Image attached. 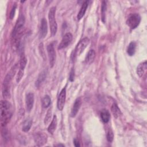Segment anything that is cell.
<instances>
[{
    "mask_svg": "<svg viewBox=\"0 0 147 147\" xmlns=\"http://www.w3.org/2000/svg\"><path fill=\"white\" fill-rule=\"evenodd\" d=\"M48 32V26H47V20L43 18L41 21L40 24V38H44L45 37V36L47 34Z\"/></svg>",
    "mask_w": 147,
    "mask_h": 147,
    "instance_id": "12",
    "label": "cell"
},
{
    "mask_svg": "<svg viewBox=\"0 0 147 147\" xmlns=\"http://www.w3.org/2000/svg\"><path fill=\"white\" fill-rule=\"evenodd\" d=\"M147 68V63L146 61H145L144 62L138 64L137 68V74L138 75L139 77H142L145 73V71Z\"/></svg>",
    "mask_w": 147,
    "mask_h": 147,
    "instance_id": "14",
    "label": "cell"
},
{
    "mask_svg": "<svg viewBox=\"0 0 147 147\" xmlns=\"http://www.w3.org/2000/svg\"><path fill=\"white\" fill-rule=\"evenodd\" d=\"M45 78H46V72L45 71H42L40 74V75L38 76V78L37 79V80L36 82V87H38L40 84L45 80Z\"/></svg>",
    "mask_w": 147,
    "mask_h": 147,
    "instance_id": "22",
    "label": "cell"
},
{
    "mask_svg": "<svg viewBox=\"0 0 147 147\" xmlns=\"http://www.w3.org/2000/svg\"><path fill=\"white\" fill-rule=\"evenodd\" d=\"M57 125V117L56 115H54L53 117V119L48 127V131L51 134H53L54 131L56 129Z\"/></svg>",
    "mask_w": 147,
    "mask_h": 147,
    "instance_id": "15",
    "label": "cell"
},
{
    "mask_svg": "<svg viewBox=\"0 0 147 147\" xmlns=\"http://www.w3.org/2000/svg\"><path fill=\"white\" fill-rule=\"evenodd\" d=\"M25 17L23 15H21L18 19L17 20L16 24L15 25V26L14 27L13 32H12V37L14 38L15 41V44H18V36H20V33L22 31V29L23 28V26L25 24Z\"/></svg>",
    "mask_w": 147,
    "mask_h": 147,
    "instance_id": "2",
    "label": "cell"
},
{
    "mask_svg": "<svg viewBox=\"0 0 147 147\" xmlns=\"http://www.w3.org/2000/svg\"><path fill=\"white\" fill-rule=\"evenodd\" d=\"M95 57V52L94 49H91L87 53L86 58H85V62L87 64H91L93 62L94 59Z\"/></svg>",
    "mask_w": 147,
    "mask_h": 147,
    "instance_id": "17",
    "label": "cell"
},
{
    "mask_svg": "<svg viewBox=\"0 0 147 147\" xmlns=\"http://www.w3.org/2000/svg\"><path fill=\"white\" fill-rule=\"evenodd\" d=\"M74 145H75V146H76V147L80 146L79 142V141H78V140H76V139H75V140H74Z\"/></svg>",
    "mask_w": 147,
    "mask_h": 147,
    "instance_id": "32",
    "label": "cell"
},
{
    "mask_svg": "<svg viewBox=\"0 0 147 147\" xmlns=\"http://www.w3.org/2000/svg\"><path fill=\"white\" fill-rule=\"evenodd\" d=\"M32 121L31 119L29 118V119H26L23 123L22 130L25 132L28 131L30 130V129L32 126Z\"/></svg>",
    "mask_w": 147,
    "mask_h": 147,
    "instance_id": "20",
    "label": "cell"
},
{
    "mask_svg": "<svg viewBox=\"0 0 147 147\" xmlns=\"http://www.w3.org/2000/svg\"><path fill=\"white\" fill-rule=\"evenodd\" d=\"M2 95L4 98L7 99L10 98V90L9 86L3 85L2 88Z\"/></svg>",
    "mask_w": 147,
    "mask_h": 147,
    "instance_id": "24",
    "label": "cell"
},
{
    "mask_svg": "<svg viewBox=\"0 0 147 147\" xmlns=\"http://www.w3.org/2000/svg\"><path fill=\"white\" fill-rule=\"evenodd\" d=\"M100 118L102 121L104 122V123H107L109 120H110V114L109 111L107 110V109H102L100 111Z\"/></svg>",
    "mask_w": 147,
    "mask_h": 147,
    "instance_id": "16",
    "label": "cell"
},
{
    "mask_svg": "<svg viewBox=\"0 0 147 147\" xmlns=\"http://www.w3.org/2000/svg\"><path fill=\"white\" fill-rule=\"evenodd\" d=\"M65 98H66V88L64 87L61 90L57 98V107L60 111L63 110L64 107Z\"/></svg>",
    "mask_w": 147,
    "mask_h": 147,
    "instance_id": "7",
    "label": "cell"
},
{
    "mask_svg": "<svg viewBox=\"0 0 147 147\" xmlns=\"http://www.w3.org/2000/svg\"><path fill=\"white\" fill-rule=\"evenodd\" d=\"M81 105H82V99H81V98L79 97L76 98V100H75L73 106L71 109V111L70 113V115L71 117H75L77 113H78L81 107Z\"/></svg>",
    "mask_w": 147,
    "mask_h": 147,
    "instance_id": "10",
    "label": "cell"
},
{
    "mask_svg": "<svg viewBox=\"0 0 147 147\" xmlns=\"http://www.w3.org/2000/svg\"><path fill=\"white\" fill-rule=\"evenodd\" d=\"M51 98L49 95H45L42 100V106L44 108H47L51 104Z\"/></svg>",
    "mask_w": 147,
    "mask_h": 147,
    "instance_id": "23",
    "label": "cell"
},
{
    "mask_svg": "<svg viewBox=\"0 0 147 147\" xmlns=\"http://www.w3.org/2000/svg\"><path fill=\"white\" fill-rule=\"evenodd\" d=\"M89 42L90 40L87 37H84L81 40L75 47L74 52V57H75L76 56H79L86 48L87 45L89 44Z\"/></svg>",
    "mask_w": 147,
    "mask_h": 147,
    "instance_id": "4",
    "label": "cell"
},
{
    "mask_svg": "<svg viewBox=\"0 0 147 147\" xmlns=\"http://www.w3.org/2000/svg\"><path fill=\"white\" fill-rule=\"evenodd\" d=\"M47 52L49 58V65L52 68L55 64L56 60V52L53 44H49L47 46Z\"/></svg>",
    "mask_w": 147,
    "mask_h": 147,
    "instance_id": "6",
    "label": "cell"
},
{
    "mask_svg": "<svg viewBox=\"0 0 147 147\" xmlns=\"http://www.w3.org/2000/svg\"><path fill=\"white\" fill-rule=\"evenodd\" d=\"M12 115V105L7 100L1 102V124L5 127Z\"/></svg>",
    "mask_w": 147,
    "mask_h": 147,
    "instance_id": "1",
    "label": "cell"
},
{
    "mask_svg": "<svg viewBox=\"0 0 147 147\" xmlns=\"http://www.w3.org/2000/svg\"><path fill=\"white\" fill-rule=\"evenodd\" d=\"M111 112L115 118H118L121 114V110L116 103H113L111 107Z\"/></svg>",
    "mask_w": 147,
    "mask_h": 147,
    "instance_id": "18",
    "label": "cell"
},
{
    "mask_svg": "<svg viewBox=\"0 0 147 147\" xmlns=\"http://www.w3.org/2000/svg\"><path fill=\"white\" fill-rule=\"evenodd\" d=\"M141 22V17L137 13L131 14L126 21V24L131 29L136 28Z\"/></svg>",
    "mask_w": 147,
    "mask_h": 147,
    "instance_id": "5",
    "label": "cell"
},
{
    "mask_svg": "<svg viewBox=\"0 0 147 147\" xmlns=\"http://www.w3.org/2000/svg\"><path fill=\"white\" fill-rule=\"evenodd\" d=\"M16 8H17V4L15 3L14 4V5L13 6V7H12V8L11 9L10 13L9 14V18H10V19L12 20L13 18V17H14L16 10Z\"/></svg>",
    "mask_w": 147,
    "mask_h": 147,
    "instance_id": "27",
    "label": "cell"
},
{
    "mask_svg": "<svg viewBox=\"0 0 147 147\" xmlns=\"http://www.w3.org/2000/svg\"><path fill=\"white\" fill-rule=\"evenodd\" d=\"M56 146H64V145L61 144H57V145H56Z\"/></svg>",
    "mask_w": 147,
    "mask_h": 147,
    "instance_id": "33",
    "label": "cell"
},
{
    "mask_svg": "<svg viewBox=\"0 0 147 147\" xmlns=\"http://www.w3.org/2000/svg\"><path fill=\"white\" fill-rule=\"evenodd\" d=\"M23 75H24V70L20 69L18 72H17V75L16 76V82L17 83H19L20 82Z\"/></svg>",
    "mask_w": 147,
    "mask_h": 147,
    "instance_id": "28",
    "label": "cell"
},
{
    "mask_svg": "<svg viewBox=\"0 0 147 147\" xmlns=\"http://www.w3.org/2000/svg\"><path fill=\"white\" fill-rule=\"evenodd\" d=\"M69 79L71 82H72L74 81V69H72L71 72H70V74H69Z\"/></svg>",
    "mask_w": 147,
    "mask_h": 147,
    "instance_id": "30",
    "label": "cell"
},
{
    "mask_svg": "<svg viewBox=\"0 0 147 147\" xmlns=\"http://www.w3.org/2000/svg\"><path fill=\"white\" fill-rule=\"evenodd\" d=\"M106 2L105 1H103L102 2V5H101V17H102V20L103 22H105V13L106 11Z\"/></svg>",
    "mask_w": 147,
    "mask_h": 147,
    "instance_id": "25",
    "label": "cell"
},
{
    "mask_svg": "<svg viewBox=\"0 0 147 147\" xmlns=\"http://www.w3.org/2000/svg\"><path fill=\"white\" fill-rule=\"evenodd\" d=\"M88 5V1H85L83 3V4L81 6V8H80L78 15H77L78 20H81L83 18V17L84 16L85 13L86 11V10L87 9Z\"/></svg>",
    "mask_w": 147,
    "mask_h": 147,
    "instance_id": "13",
    "label": "cell"
},
{
    "mask_svg": "<svg viewBox=\"0 0 147 147\" xmlns=\"http://www.w3.org/2000/svg\"><path fill=\"white\" fill-rule=\"evenodd\" d=\"M34 140L37 146H43L45 143H47V136L42 132H37L34 135Z\"/></svg>",
    "mask_w": 147,
    "mask_h": 147,
    "instance_id": "8",
    "label": "cell"
},
{
    "mask_svg": "<svg viewBox=\"0 0 147 147\" xmlns=\"http://www.w3.org/2000/svg\"><path fill=\"white\" fill-rule=\"evenodd\" d=\"M106 137H107V140L109 142H111L113 141V138H114V134H113V131H112L111 130H109L107 131Z\"/></svg>",
    "mask_w": 147,
    "mask_h": 147,
    "instance_id": "29",
    "label": "cell"
},
{
    "mask_svg": "<svg viewBox=\"0 0 147 147\" xmlns=\"http://www.w3.org/2000/svg\"><path fill=\"white\" fill-rule=\"evenodd\" d=\"M2 134L3 136L4 137V138H5V139L8 138V135H9V134H8V131H7V130L6 129H5V128H4V129L2 130Z\"/></svg>",
    "mask_w": 147,
    "mask_h": 147,
    "instance_id": "31",
    "label": "cell"
},
{
    "mask_svg": "<svg viewBox=\"0 0 147 147\" xmlns=\"http://www.w3.org/2000/svg\"><path fill=\"white\" fill-rule=\"evenodd\" d=\"M72 40V35L71 33H67L63 37L60 43L59 44L57 49H62L66 48L71 42Z\"/></svg>",
    "mask_w": 147,
    "mask_h": 147,
    "instance_id": "9",
    "label": "cell"
},
{
    "mask_svg": "<svg viewBox=\"0 0 147 147\" xmlns=\"http://www.w3.org/2000/svg\"><path fill=\"white\" fill-rule=\"evenodd\" d=\"M27 63V59L24 53H22L20 56V69L24 70Z\"/></svg>",
    "mask_w": 147,
    "mask_h": 147,
    "instance_id": "21",
    "label": "cell"
},
{
    "mask_svg": "<svg viewBox=\"0 0 147 147\" xmlns=\"http://www.w3.org/2000/svg\"><path fill=\"white\" fill-rule=\"evenodd\" d=\"M34 94L33 93H28L25 98V104H26V110L28 112H30L33 107V105H34Z\"/></svg>",
    "mask_w": 147,
    "mask_h": 147,
    "instance_id": "11",
    "label": "cell"
},
{
    "mask_svg": "<svg viewBox=\"0 0 147 147\" xmlns=\"http://www.w3.org/2000/svg\"><path fill=\"white\" fill-rule=\"evenodd\" d=\"M56 7H52L48 13V20L49 22L51 33L52 36H55L57 30V25L55 18Z\"/></svg>",
    "mask_w": 147,
    "mask_h": 147,
    "instance_id": "3",
    "label": "cell"
},
{
    "mask_svg": "<svg viewBox=\"0 0 147 147\" xmlns=\"http://www.w3.org/2000/svg\"><path fill=\"white\" fill-rule=\"evenodd\" d=\"M51 115H52V110H51V109H49L48 110L47 114L45 115V119H44V123L45 125L48 123L50 122L51 118Z\"/></svg>",
    "mask_w": 147,
    "mask_h": 147,
    "instance_id": "26",
    "label": "cell"
},
{
    "mask_svg": "<svg viewBox=\"0 0 147 147\" xmlns=\"http://www.w3.org/2000/svg\"><path fill=\"white\" fill-rule=\"evenodd\" d=\"M136 44L135 42H131L129 44L127 48V53L129 56H133L136 52Z\"/></svg>",
    "mask_w": 147,
    "mask_h": 147,
    "instance_id": "19",
    "label": "cell"
}]
</instances>
